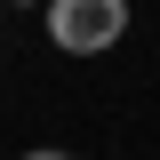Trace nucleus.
I'll list each match as a JSON object with an SVG mask.
<instances>
[{
  "label": "nucleus",
  "instance_id": "obj_1",
  "mask_svg": "<svg viewBox=\"0 0 160 160\" xmlns=\"http://www.w3.org/2000/svg\"><path fill=\"white\" fill-rule=\"evenodd\" d=\"M56 56H104L128 40V0H40Z\"/></svg>",
  "mask_w": 160,
  "mask_h": 160
},
{
  "label": "nucleus",
  "instance_id": "obj_2",
  "mask_svg": "<svg viewBox=\"0 0 160 160\" xmlns=\"http://www.w3.org/2000/svg\"><path fill=\"white\" fill-rule=\"evenodd\" d=\"M16 160H72V152H56V144H40V152H16Z\"/></svg>",
  "mask_w": 160,
  "mask_h": 160
},
{
  "label": "nucleus",
  "instance_id": "obj_3",
  "mask_svg": "<svg viewBox=\"0 0 160 160\" xmlns=\"http://www.w3.org/2000/svg\"><path fill=\"white\" fill-rule=\"evenodd\" d=\"M8 8H40V0H8Z\"/></svg>",
  "mask_w": 160,
  "mask_h": 160
}]
</instances>
